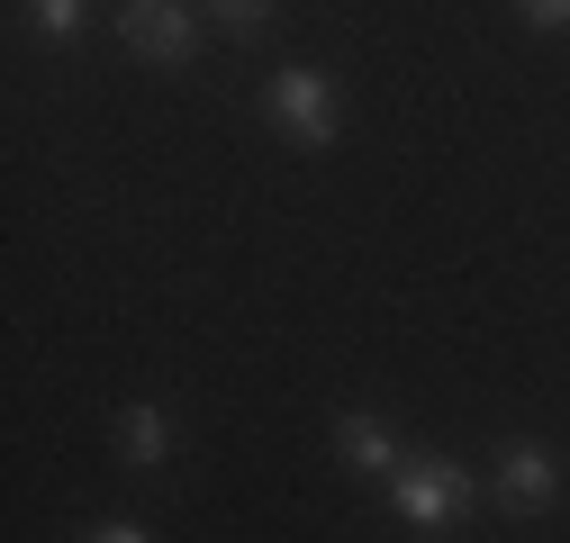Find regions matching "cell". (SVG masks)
<instances>
[{
    "mask_svg": "<svg viewBox=\"0 0 570 543\" xmlns=\"http://www.w3.org/2000/svg\"><path fill=\"white\" fill-rule=\"evenodd\" d=\"M263 118L291 136V146H335L344 100H335V82L317 73V63H281V73H272V91H263Z\"/></svg>",
    "mask_w": 570,
    "mask_h": 543,
    "instance_id": "obj_1",
    "label": "cell"
},
{
    "mask_svg": "<svg viewBox=\"0 0 570 543\" xmlns=\"http://www.w3.org/2000/svg\"><path fill=\"white\" fill-rule=\"evenodd\" d=\"M390 507H399L407 525H453V516L471 507V471H462V462H435V453H425V462H399V471H390Z\"/></svg>",
    "mask_w": 570,
    "mask_h": 543,
    "instance_id": "obj_2",
    "label": "cell"
},
{
    "mask_svg": "<svg viewBox=\"0 0 570 543\" xmlns=\"http://www.w3.org/2000/svg\"><path fill=\"white\" fill-rule=\"evenodd\" d=\"M118 46L146 63H190L199 46V0H127L118 10Z\"/></svg>",
    "mask_w": 570,
    "mask_h": 543,
    "instance_id": "obj_3",
    "label": "cell"
},
{
    "mask_svg": "<svg viewBox=\"0 0 570 543\" xmlns=\"http://www.w3.org/2000/svg\"><path fill=\"white\" fill-rule=\"evenodd\" d=\"M489 490H498V507H508V516H543V507L561 498V462H552L543 444H508Z\"/></svg>",
    "mask_w": 570,
    "mask_h": 543,
    "instance_id": "obj_4",
    "label": "cell"
},
{
    "mask_svg": "<svg viewBox=\"0 0 570 543\" xmlns=\"http://www.w3.org/2000/svg\"><path fill=\"white\" fill-rule=\"evenodd\" d=\"M335 453H344V471H363V481H390V471H399L390 426H381V417H363V407H344V417H335Z\"/></svg>",
    "mask_w": 570,
    "mask_h": 543,
    "instance_id": "obj_5",
    "label": "cell"
},
{
    "mask_svg": "<svg viewBox=\"0 0 570 543\" xmlns=\"http://www.w3.org/2000/svg\"><path fill=\"white\" fill-rule=\"evenodd\" d=\"M118 453H127L136 471H146V462H164V453H173V435H164V407H127V417H118Z\"/></svg>",
    "mask_w": 570,
    "mask_h": 543,
    "instance_id": "obj_6",
    "label": "cell"
},
{
    "mask_svg": "<svg viewBox=\"0 0 570 543\" xmlns=\"http://www.w3.org/2000/svg\"><path fill=\"white\" fill-rule=\"evenodd\" d=\"M28 28L55 37V46H73L82 37V0H28Z\"/></svg>",
    "mask_w": 570,
    "mask_h": 543,
    "instance_id": "obj_7",
    "label": "cell"
},
{
    "mask_svg": "<svg viewBox=\"0 0 570 543\" xmlns=\"http://www.w3.org/2000/svg\"><path fill=\"white\" fill-rule=\"evenodd\" d=\"M272 10H281V0H208V19H218L227 37H263V28H272Z\"/></svg>",
    "mask_w": 570,
    "mask_h": 543,
    "instance_id": "obj_8",
    "label": "cell"
},
{
    "mask_svg": "<svg viewBox=\"0 0 570 543\" xmlns=\"http://www.w3.org/2000/svg\"><path fill=\"white\" fill-rule=\"evenodd\" d=\"M517 10H525L534 28H570V0H517Z\"/></svg>",
    "mask_w": 570,
    "mask_h": 543,
    "instance_id": "obj_9",
    "label": "cell"
},
{
    "mask_svg": "<svg viewBox=\"0 0 570 543\" xmlns=\"http://www.w3.org/2000/svg\"><path fill=\"white\" fill-rule=\"evenodd\" d=\"M91 543H155V534H146V525H127V516H118V525H100Z\"/></svg>",
    "mask_w": 570,
    "mask_h": 543,
    "instance_id": "obj_10",
    "label": "cell"
}]
</instances>
